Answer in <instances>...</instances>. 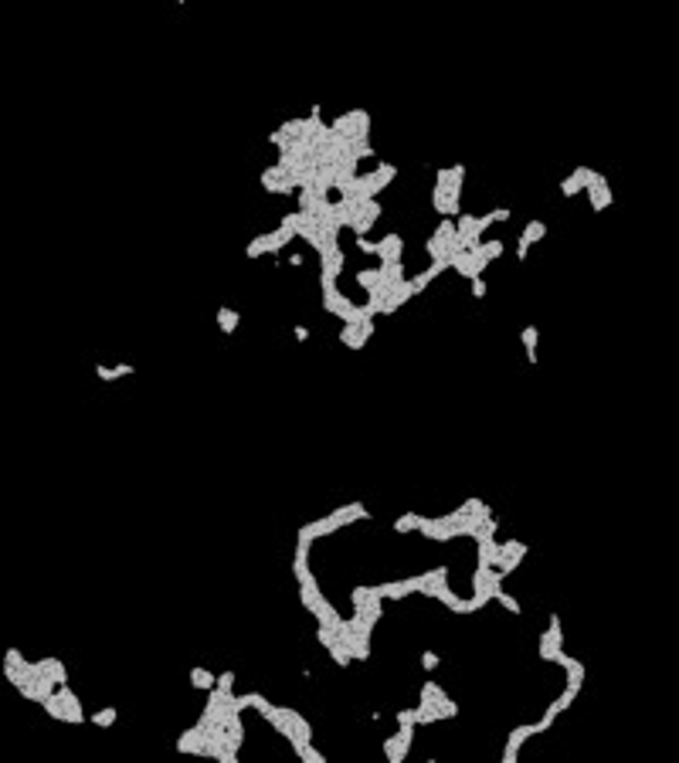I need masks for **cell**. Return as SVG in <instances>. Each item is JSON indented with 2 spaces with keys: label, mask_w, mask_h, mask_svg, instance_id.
<instances>
[{
  "label": "cell",
  "mask_w": 679,
  "mask_h": 763,
  "mask_svg": "<svg viewBox=\"0 0 679 763\" xmlns=\"http://www.w3.org/2000/svg\"><path fill=\"white\" fill-rule=\"evenodd\" d=\"M350 604H354L357 614H364V617H371V621H381L384 617V597L377 591V583L374 587H354L350 591Z\"/></svg>",
  "instance_id": "6da1fadb"
},
{
  "label": "cell",
  "mask_w": 679,
  "mask_h": 763,
  "mask_svg": "<svg viewBox=\"0 0 679 763\" xmlns=\"http://www.w3.org/2000/svg\"><path fill=\"white\" fill-rule=\"evenodd\" d=\"M320 289H323V309L326 312H333L340 316V322H350L357 316V302H350L343 292L337 289V282H330V278H320Z\"/></svg>",
  "instance_id": "7a4b0ae2"
},
{
  "label": "cell",
  "mask_w": 679,
  "mask_h": 763,
  "mask_svg": "<svg viewBox=\"0 0 679 763\" xmlns=\"http://www.w3.org/2000/svg\"><path fill=\"white\" fill-rule=\"evenodd\" d=\"M259 183H262V190L276 194V197H286V194H295V190H299V180H295L293 173H286L278 163L276 167H265L262 173H259Z\"/></svg>",
  "instance_id": "3957f363"
},
{
  "label": "cell",
  "mask_w": 679,
  "mask_h": 763,
  "mask_svg": "<svg viewBox=\"0 0 679 763\" xmlns=\"http://www.w3.org/2000/svg\"><path fill=\"white\" fill-rule=\"evenodd\" d=\"M547 631L541 635V641H537V648H541V658L543 662H560V648H564V631H560V617L557 614H550L547 617Z\"/></svg>",
  "instance_id": "277c9868"
},
{
  "label": "cell",
  "mask_w": 679,
  "mask_h": 763,
  "mask_svg": "<svg viewBox=\"0 0 679 763\" xmlns=\"http://www.w3.org/2000/svg\"><path fill=\"white\" fill-rule=\"evenodd\" d=\"M537 732H543L541 723H520V726H513V730H509V736H506L503 763H516V757H520V747H523L530 736H537Z\"/></svg>",
  "instance_id": "5b68a950"
},
{
  "label": "cell",
  "mask_w": 679,
  "mask_h": 763,
  "mask_svg": "<svg viewBox=\"0 0 679 763\" xmlns=\"http://www.w3.org/2000/svg\"><path fill=\"white\" fill-rule=\"evenodd\" d=\"M381 214H384V207H381V200H377V197L364 200V204H357L354 221H350V231H354V234H367V231L377 224V217H381Z\"/></svg>",
  "instance_id": "8992f818"
},
{
  "label": "cell",
  "mask_w": 679,
  "mask_h": 763,
  "mask_svg": "<svg viewBox=\"0 0 679 763\" xmlns=\"http://www.w3.org/2000/svg\"><path fill=\"white\" fill-rule=\"evenodd\" d=\"M421 594H425V597H435L438 604H445V608H448V610H455V614H469L465 600H462L459 594H455L452 587H448L445 580H442V583H428V587H421Z\"/></svg>",
  "instance_id": "52a82bcc"
},
{
  "label": "cell",
  "mask_w": 679,
  "mask_h": 763,
  "mask_svg": "<svg viewBox=\"0 0 679 763\" xmlns=\"http://www.w3.org/2000/svg\"><path fill=\"white\" fill-rule=\"evenodd\" d=\"M415 299V289H411V282L404 278V282H398V285H391V289H384V305H381V316H391V312H398L401 305H408Z\"/></svg>",
  "instance_id": "ba28073f"
},
{
  "label": "cell",
  "mask_w": 679,
  "mask_h": 763,
  "mask_svg": "<svg viewBox=\"0 0 679 763\" xmlns=\"http://www.w3.org/2000/svg\"><path fill=\"white\" fill-rule=\"evenodd\" d=\"M585 194H587V200H591L594 211H608V207L615 204V194H612V187L604 180V173H594V180L585 187Z\"/></svg>",
  "instance_id": "9c48e42d"
},
{
  "label": "cell",
  "mask_w": 679,
  "mask_h": 763,
  "mask_svg": "<svg viewBox=\"0 0 679 763\" xmlns=\"http://www.w3.org/2000/svg\"><path fill=\"white\" fill-rule=\"evenodd\" d=\"M543 238H547V224H543L541 217H533V221H530V224L520 231V241H516V261H526V255H530V244L543 241Z\"/></svg>",
  "instance_id": "30bf717a"
},
{
  "label": "cell",
  "mask_w": 679,
  "mask_h": 763,
  "mask_svg": "<svg viewBox=\"0 0 679 763\" xmlns=\"http://www.w3.org/2000/svg\"><path fill=\"white\" fill-rule=\"evenodd\" d=\"M594 173H598V170H591V167H574L571 177H564V180L557 183V190H560L564 197H577V194H585L587 183L594 180Z\"/></svg>",
  "instance_id": "8fae6325"
},
{
  "label": "cell",
  "mask_w": 679,
  "mask_h": 763,
  "mask_svg": "<svg viewBox=\"0 0 679 763\" xmlns=\"http://www.w3.org/2000/svg\"><path fill=\"white\" fill-rule=\"evenodd\" d=\"M377 591L384 600H401L408 594H421V577H404V580H391V583H377Z\"/></svg>",
  "instance_id": "7c38bea8"
},
{
  "label": "cell",
  "mask_w": 679,
  "mask_h": 763,
  "mask_svg": "<svg viewBox=\"0 0 679 763\" xmlns=\"http://www.w3.org/2000/svg\"><path fill=\"white\" fill-rule=\"evenodd\" d=\"M577 696H581V688L564 686V692H560V696H557V699L550 702V706H547V713H543V716H541V726H543V730H550V726H554V719L560 716L564 709H571V702L577 699Z\"/></svg>",
  "instance_id": "4fadbf2b"
},
{
  "label": "cell",
  "mask_w": 679,
  "mask_h": 763,
  "mask_svg": "<svg viewBox=\"0 0 679 763\" xmlns=\"http://www.w3.org/2000/svg\"><path fill=\"white\" fill-rule=\"evenodd\" d=\"M55 696L62 699V709H65V723H85V713H82V702H78V696L68 688V682H62V686H55Z\"/></svg>",
  "instance_id": "5bb4252c"
},
{
  "label": "cell",
  "mask_w": 679,
  "mask_h": 763,
  "mask_svg": "<svg viewBox=\"0 0 679 763\" xmlns=\"http://www.w3.org/2000/svg\"><path fill=\"white\" fill-rule=\"evenodd\" d=\"M330 519H333V526H350V522H360V519H371V509L364 503H350V505H340V509H333L330 512Z\"/></svg>",
  "instance_id": "9a60e30c"
},
{
  "label": "cell",
  "mask_w": 679,
  "mask_h": 763,
  "mask_svg": "<svg viewBox=\"0 0 679 763\" xmlns=\"http://www.w3.org/2000/svg\"><path fill=\"white\" fill-rule=\"evenodd\" d=\"M330 533H337V526H333V519H330V516H323V519H313V522H306V526H299L295 539H299V543H313V539L330 536Z\"/></svg>",
  "instance_id": "2e32d148"
},
{
  "label": "cell",
  "mask_w": 679,
  "mask_h": 763,
  "mask_svg": "<svg viewBox=\"0 0 679 763\" xmlns=\"http://www.w3.org/2000/svg\"><path fill=\"white\" fill-rule=\"evenodd\" d=\"M343 265H347V255H343L340 248H333V251L320 255V278H330V282H337L340 272H343Z\"/></svg>",
  "instance_id": "e0dca14e"
},
{
  "label": "cell",
  "mask_w": 679,
  "mask_h": 763,
  "mask_svg": "<svg viewBox=\"0 0 679 763\" xmlns=\"http://www.w3.org/2000/svg\"><path fill=\"white\" fill-rule=\"evenodd\" d=\"M445 268H448V258H432V265H428L425 272L415 275V278H408V282H411V289H415V295H418V292L428 289V285H432V282H435V278H438L442 272H445Z\"/></svg>",
  "instance_id": "ac0fdd59"
},
{
  "label": "cell",
  "mask_w": 679,
  "mask_h": 763,
  "mask_svg": "<svg viewBox=\"0 0 679 763\" xmlns=\"http://www.w3.org/2000/svg\"><path fill=\"white\" fill-rule=\"evenodd\" d=\"M401 251H404L401 234H387V238H381L377 248H374V255H377L381 261H401Z\"/></svg>",
  "instance_id": "d6986e66"
},
{
  "label": "cell",
  "mask_w": 679,
  "mask_h": 763,
  "mask_svg": "<svg viewBox=\"0 0 679 763\" xmlns=\"http://www.w3.org/2000/svg\"><path fill=\"white\" fill-rule=\"evenodd\" d=\"M177 750H180V753H194V757H204V732H201V726H190V730L180 732V740H177Z\"/></svg>",
  "instance_id": "ffe728a7"
},
{
  "label": "cell",
  "mask_w": 679,
  "mask_h": 763,
  "mask_svg": "<svg viewBox=\"0 0 679 763\" xmlns=\"http://www.w3.org/2000/svg\"><path fill=\"white\" fill-rule=\"evenodd\" d=\"M38 669L45 671L48 679L55 682V686H62V682H68V669H65V662L62 658H55V655H45V658H38Z\"/></svg>",
  "instance_id": "44dd1931"
},
{
  "label": "cell",
  "mask_w": 679,
  "mask_h": 763,
  "mask_svg": "<svg viewBox=\"0 0 679 763\" xmlns=\"http://www.w3.org/2000/svg\"><path fill=\"white\" fill-rule=\"evenodd\" d=\"M560 669L567 671V686H574V688H581L585 686V662L581 658H571V655H560V662H557Z\"/></svg>",
  "instance_id": "7402d4cb"
},
{
  "label": "cell",
  "mask_w": 679,
  "mask_h": 763,
  "mask_svg": "<svg viewBox=\"0 0 679 763\" xmlns=\"http://www.w3.org/2000/svg\"><path fill=\"white\" fill-rule=\"evenodd\" d=\"M293 577L303 583V580L313 577L309 570V543H295V556H293Z\"/></svg>",
  "instance_id": "603a6c76"
},
{
  "label": "cell",
  "mask_w": 679,
  "mask_h": 763,
  "mask_svg": "<svg viewBox=\"0 0 679 763\" xmlns=\"http://www.w3.org/2000/svg\"><path fill=\"white\" fill-rule=\"evenodd\" d=\"M340 343L343 346H350V350H364L367 346V339L360 333V322H343L340 326Z\"/></svg>",
  "instance_id": "cb8c5ba5"
},
{
  "label": "cell",
  "mask_w": 679,
  "mask_h": 763,
  "mask_svg": "<svg viewBox=\"0 0 679 763\" xmlns=\"http://www.w3.org/2000/svg\"><path fill=\"white\" fill-rule=\"evenodd\" d=\"M299 600H303V608L306 610H316V604L323 600V594H320V580L316 577L303 580V583H299Z\"/></svg>",
  "instance_id": "d4e9b609"
},
{
  "label": "cell",
  "mask_w": 679,
  "mask_h": 763,
  "mask_svg": "<svg viewBox=\"0 0 679 763\" xmlns=\"http://www.w3.org/2000/svg\"><path fill=\"white\" fill-rule=\"evenodd\" d=\"M343 644H347V652H350V658H357V662H367L371 658V638H364V635H347L343 638Z\"/></svg>",
  "instance_id": "484cf974"
},
{
  "label": "cell",
  "mask_w": 679,
  "mask_h": 763,
  "mask_svg": "<svg viewBox=\"0 0 679 763\" xmlns=\"http://www.w3.org/2000/svg\"><path fill=\"white\" fill-rule=\"evenodd\" d=\"M408 743H401V736H398V732H394V736H387L384 740V757L391 763H404V757H408Z\"/></svg>",
  "instance_id": "4316f807"
},
{
  "label": "cell",
  "mask_w": 679,
  "mask_h": 763,
  "mask_svg": "<svg viewBox=\"0 0 679 763\" xmlns=\"http://www.w3.org/2000/svg\"><path fill=\"white\" fill-rule=\"evenodd\" d=\"M238 322H241V316L234 312L232 305H221V309H217V329H221V333L232 336L234 329H238Z\"/></svg>",
  "instance_id": "83f0119b"
},
{
  "label": "cell",
  "mask_w": 679,
  "mask_h": 763,
  "mask_svg": "<svg viewBox=\"0 0 679 763\" xmlns=\"http://www.w3.org/2000/svg\"><path fill=\"white\" fill-rule=\"evenodd\" d=\"M537 339H541V329H537V326H523V333H520V343H523L526 360H530V363H537Z\"/></svg>",
  "instance_id": "f1b7e54d"
},
{
  "label": "cell",
  "mask_w": 679,
  "mask_h": 763,
  "mask_svg": "<svg viewBox=\"0 0 679 763\" xmlns=\"http://www.w3.org/2000/svg\"><path fill=\"white\" fill-rule=\"evenodd\" d=\"M190 686L194 688H201V692H211L214 688V671H207V669H190Z\"/></svg>",
  "instance_id": "f546056e"
},
{
  "label": "cell",
  "mask_w": 679,
  "mask_h": 763,
  "mask_svg": "<svg viewBox=\"0 0 679 763\" xmlns=\"http://www.w3.org/2000/svg\"><path fill=\"white\" fill-rule=\"evenodd\" d=\"M435 709H438V716H442V719H455V716H459V702L448 699L445 692L435 699Z\"/></svg>",
  "instance_id": "4dcf8cb0"
},
{
  "label": "cell",
  "mask_w": 679,
  "mask_h": 763,
  "mask_svg": "<svg viewBox=\"0 0 679 763\" xmlns=\"http://www.w3.org/2000/svg\"><path fill=\"white\" fill-rule=\"evenodd\" d=\"M493 600H499V604H503V608H506L509 614H523V608H520V600H516V597H513V594H506L503 587H496V591H493Z\"/></svg>",
  "instance_id": "1f68e13d"
},
{
  "label": "cell",
  "mask_w": 679,
  "mask_h": 763,
  "mask_svg": "<svg viewBox=\"0 0 679 763\" xmlns=\"http://www.w3.org/2000/svg\"><path fill=\"white\" fill-rule=\"evenodd\" d=\"M357 285H360V289H377V285H381V272H377V268H364V272H357Z\"/></svg>",
  "instance_id": "d6a6232c"
},
{
  "label": "cell",
  "mask_w": 679,
  "mask_h": 763,
  "mask_svg": "<svg viewBox=\"0 0 679 763\" xmlns=\"http://www.w3.org/2000/svg\"><path fill=\"white\" fill-rule=\"evenodd\" d=\"M418 512H404V516L394 519V533H415L418 529Z\"/></svg>",
  "instance_id": "836d02e7"
},
{
  "label": "cell",
  "mask_w": 679,
  "mask_h": 763,
  "mask_svg": "<svg viewBox=\"0 0 679 763\" xmlns=\"http://www.w3.org/2000/svg\"><path fill=\"white\" fill-rule=\"evenodd\" d=\"M41 709H45L48 716L51 719H62L65 723V709H62V699H58V696H55V692H51V696H48V699H41Z\"/></svg>",
  "instance_id": "e575fe53"
},
{
  "label": "cell",
  "mask_w": 679,
  "mask_h": 763,
  "mask_svg": "<svg viewBox=\"0 0 679 763\" xmlns=\"http://www.w3.org/2000/svg\"><path fill=\"white\" fill-rule=\"evenodd\" d=\"M330 658L337 662L340 669H347V665L354 662V658H350V652H347V644H343V641H333V644H330Z\"/></svg>",
  "instance_id": "d590c367"
},
{
  "label": "cell",
  "mask_w": 679,
  "mask_h": 763,
  "mask_svg": "<svg viewBox=\"0 0 679 763\" xmlns=\"http://www.w3.org/2000/svg\"><path fill=\"white\" fill-rule=\"evenodd\" d=\"M295 757H299L303 763H326V753H323V750H316L313 743H306V747L299 750Z\"/></svg>",
  "instance_id": "8d00e7d4"
},
{
  "label": "cell",
  "mask_w": 679,
  "mask_h": 763,
  "mask_svg": "<svg viewBox=\"0 0 679 763\" xmlns=\"http://www.w3.org/2000/svg\"><path fill=\"white\" fill-rule=\"evenodd\" d=\"M479 255L486 261H496L503 255V241H479Z\"/></svg>",
  "instance_id": "74e56055"
},
{
  "label": "cell",
  "mask_w": 679,
  "mask_h": 763,
  "mask_svg": "<svg viewBox=\"0 0 679 763\" xmlns=\"http://www.w3.org/2000/svg\"><path fill=\"white\" fill-rule=\"evenodd\" d=\"M448 577V566H435L428 573H421V587H428V583H442Z\"/></svg>",
  "instance_id": "f35d334b"
},
{
  "label": "cell",
  "mask_w": 679,
  "mask_h": 763,
  "mask_svg": "<svg viewBox=\"0 0 679 763\" xmlns=\"http://www.w3.org/2000/svg\"><path fill=\"white\" fill-rule=\"evenodd\" d=\"M92 723H95V726H112V723H116V706H106V709H99V713L92 716Z\"/></svg>",
  "instance_id": "ab89813d"
},
{
  "label": "cell",
  "mask_w": 679,
  "mask_h": 763,
  "mask_svg": "<svg viewBox=\"0 0 679 763\" xmlns=\"http://www.w3.org/2000/svg\"><path fill=\"white\" fill-rule=\"evenodd\" d=\"M248 702H251V709H259L262 716H268V713H272V702L265 699V696H259V692H248Z\"/></svg>",
  "instance_id": "60d3db41"
},
{
  "label": "cell",
  "mask_w": 679,
  "mask_h": 763,
  "mask_svg": "<svg viewBox=\"0 0 679 763\" xmlns=\"http://www.w3.org/2000/svg\"><path fill=\"white\" fill-rule=\"evenodd\" d=\"M214 688H221V692H232V688H234V671H221V675H214Z\"/></svg>",
  "instance_id": "b9f144b4"
},
{
  "label": "cell",
  "mask_w": 679,
  "mask_h": 763,
  "mask_svg": "<svg viewBox=\"0 0 679 763\" xmlns=\"http://www.w3.org/2000/svg\"><path fill=\"white\" fill-rule=\"evenodd\" d=\"M469 289H472V299H482V295H486V278H482V275H476V278H469Z\"/></svg>",
  "instance_id": "7bdbcfd3"
},
{
  "label": "cell",
  "mask_w": 679,
  "mask_h": 763,
  "mask_svg": "<svg viewBox=\"0 0 679 763\" xmlns=\"http://www.w3.org/2000/svg\"><path fill=\"white\" fill-rule=\"evenodd\" d=\"M316 641H320L323 648H330V644L337 641V635H333V631H330V627H326V625H320V627H316Z\"/></svg>",
  "instance_id": "ee69618b"
},
{
  "label": "cell",
  "mask_w": 679,
  "mask_h": 763,
  "mask_svg": "<svg viewBox=\"0 0 679 763\" xmlns=\"http://www.w3.org/2000/svg\"><path fill=\"white\" fill-rule=\"evenodd\" d=\"M24 662H28V658L21 655L17 648H7V655H4V665H17V669H24Z\"/></svg>",
  "instance_id": "f6af8a7d"
},
{
  "label": "cell",
  "mask_w": 679,
  "mask_h": 763,
  "mask_svg": "<svg viewBox=\"0 0 679 763\" xmlns=\"http://www.w3.org/2000/svg\"><path fill=\"white\" fill-rule=\"evenodd\" d=\"M357 248H360L364 255H374V248H377V241H371L367 234H357Z\"/></svg>",
  "instance_id": "bcb514c9"
},
{
  "label": "cell",
  "mask_w": 679,
  "mask_h": 763,
  "mask_svg": "<svg viewBox=\"0 0 679 763\" xmlns=\"http://www.w3.org/2000/svg\"><path fill=\"white\" fill-rule=\"evenodd\" d=\"M421 696H428V699H438V696H442V686H438V682H432V679H428V682H425V686H421Z\"/></svg>",
  "instance_id": "7dc6e473"
},
{
  "label": "cell",
  "mask_w": 679,
  "mask_h": 763,
  "mask_svg": "<svg viewBox=\"0 0 679 763\" xmlns=\"http://www.w3.org/2000/svg\"><path fill=\"white\" fill-rule=\"evenodd\" d=\"M421 669H438V655H435V652H421Z\"/></svg>",
  "instance_id": "c3c4849f"
},
{
  "label": "cell",
  "mask_w": 679,
  "mask_h": 763,
  "mask_svg": "<svg viewBox=\"0 0 679 763\" xmlns=\"http://www.w3.org/2000/svg\"><path fill=\"white\" fill-rule=\"evenodd\" d=\"M95 377H99V380H106V383H112V380H116V373H112V366H102V363L95 366Z\"/></svg>",
  "instance_id": "681fc988"
},
{
  "label": "cell",
  "mask_w": 679,
  "mask_h": 763,
  "mask_svg": "<svg viewBox=\"0 0 679 763\" xmlns=\"http://www.w3.org/2000/svg\"><path fill=\"white\" fill-rule=\"evenodd\" d=\"M112 373H116V380H123V377H133L136 370H133L129 363H119V366H112Z\"/></svg>",
  "instance_id": "f907efd6"
},
{
  "label": "cell",
  "mask_w": 679,
  "mask_h": 763,
  "mask_svg": "<svg viewBox=\"0 0 679 763\" xmlns=\"http://www.w3.org/2000/svg\"><path fill=\"white\" fill-rule=\"evenodd\" d=\"M398 723H415V709H401V713H398Z\"/></svg>",
  "instance_id": "816d5d0a"
},
{
  "label": "cell",
  "mask_w": 679,
  "mask_h": 763,
  "mask_svg": "<svg viewBox=\"0 0 679 763\" xmlns=\"http://www.w3.org/2000/svg\"><path fill=\"white\" fill-rule=\"evenodd\" d=\"M293 336H295V339H299V343H306V339H309V329H306V326H295V329H293Z\"/></svg>",
  "instance_id": "f5cc1de1"
}]
</instances>
